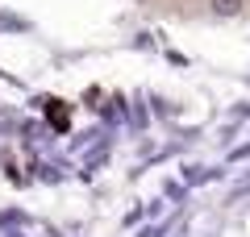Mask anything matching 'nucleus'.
<instances>
[{
    "instance_id": "nucleus-1",
    "label": "nucleus",
    "mask_w": 250,
    "mask_h": 237,
    "mask_svg": "<svg viewBox=\"0 0 250 237\" xmlns=\"http://www.w3.org/2000/svg\"><path fill=\"white\" fill-rule=\"evenodd\" d=\"M208 9H213L217 17H238V13L246 9V0H208Z\"/></svg>"
}]
</instances>
